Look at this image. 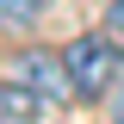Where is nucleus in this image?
<instances>
[{
  "instance_id": "7ed1b4c3",
  "label": "nucleus",
  "mask_w": 124,
  "mask_h": 124,
  "mask_svg": "<svg viewBox=\"0 0 124 124\" xmlns=\"http://www.w3.org/2000/svg\"><path fill=\"white\" fill-rule=\"evenodd\" d=\"M44 93H31L25 81H0V124H37L44 118Z\"/></svg>"
},
{
  "instance_id": "20e7f679",
  "label": "nucleus",
  "mask_w": 124,
  "mask_h": 124,
  "mask_svg": "<svg viewBox=\"0 0 124 124\" xmlns=\"http://www.w3.org/2000/svg\"><path fill=\"white\" fill-rule=\"evenodd\" d=\"M50 0H0V37H19V31H31L37 19H44Z\"/></svg>"
},
{
  "instance_id": "39448f33",
  "label": "nucleus",
  "mask_w": 124,
  "mask_h": 124,
  "mask_svg": "<svg viewBox=\"0 0 124 124\" xmlns=\"http://www.w3.org/2000/svg\"><path fill=\"white\" fill-rule=\"evenodd\" d=\"M106 25H112V37L124 44V0H112V6H106Z\"/></svg>"
},
{
  "instance_id": "f257e3e1",
  "label": "nucleus",
  "mask_w": 124,
  "mask_h": 124,
  "mask_svg": "<svg viewBox=\"0 0 124 124\" xmlns=\"http://www.w3.org/2000/svg\"><path fill=\"white\" fill-rule=\"evenodd\" d=\"M68 56V81H75V99H106L118 93V75H124V44L118 37H99V31H81L75 44L62 50Z\"/></svg>"
},
{
  "instance_id": "f03ea898",
  "label": "nucleus",
  "mask_w": 124,
  "mask_h": 124,
  "mask_svg": "<svg viewBox=\"0 0 124 124\" xmlns=\"http://www.w3.org/2000/svg\"><path fill=\"white\" fill-rule=\"evenodd\" d=\"M6 75H13V81H25L31 93H44L50 106L75 99V81H68V56H62V50H19Z\"/></svg>"
},
{
  "instance_id": "423d86ee",
  "label": "nucleus",
  "mask_w": 124,
  "mask_h": 124,
  "mask_svg": "<svg viewBox=\"0 0 124 124\" xmlns=\"http://www.w3.org/2000/svg\"><path fill=\"white\" fill-rule=\"evenodd\" d=\"M112 124H124V87L112 93Z\"/></svg>"
}]
</instances>
